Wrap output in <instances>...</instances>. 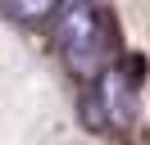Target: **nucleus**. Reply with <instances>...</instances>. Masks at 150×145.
<instances>
[{
  "instance_id": "obj_3",
  "label": "nucleus",
  "mask_w": 150,
  "mask_h": 145,
  "mask_svg": "<svg viewBox=\"0 0 150 145\" xmlns=\"http://www.w3.org/2000/svg\"><path fill=\"white\" fill-rule=\"evenodd\" d=\"M5 14L18 23H46L50 14H59V0H5Z\"/></svg>"
},
{
  "instance_id": "obj_1",
  "label": "nucleus",
  "mask_w": 150,
  "mask_h": 145,
  "mask_svg": "<svg viewBox=\"0 0 150 145\" xmlns=\"http://www.w3.org/2000/svg\"><path fill=\"white\" fill-rule=\"evenodd\" d=\"M55 45L77 82H96L109 68V54H114L109 14L96 0H68L59 9V23H55Z\"/></svg>"
},
{
  "instance_id": "obj_2",
  "label": "nucleus",
  "mask_w": 150,
  "mask_h": 145,
  "mask_svg": "<svg viewBox=\"0 0 150 145\" xmlns=\"http://www.w3.org/2000/svg\"><path fill=\"white\" fill-rule=\"evenodd\" d=\"M91 104L105 109V122H109V127H127V122H132V109H137V82H132L123 68L109 63V68L96 77Z\"/></svg>"
}]
</instances>
